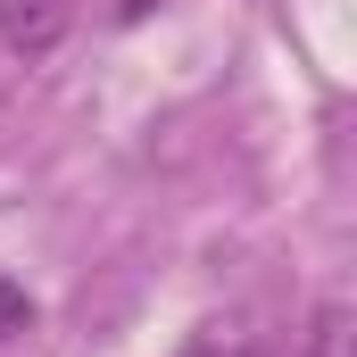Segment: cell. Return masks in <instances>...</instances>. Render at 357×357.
Listing matches in <instances>:
<instances>
[{
    "mask_svg": "<svg viewBox=\"0 0 357 357\" xmlns=\"http://www.w3.org/2000/svg\"><path fill=\"white\" fill-rule=\"evenodd\" d=\"M0 33H8L17 50H50V42L67 33V8H59V0H0Z\"/></svg>",
    "mask_w": 357,
    "mask_h": 357,
    "instance_id": "6da1fadb",
    "label": "cell"
},
{
    "mask_svg": "<svg viewBox=\"0 0 357 357\" xmlns=\"http://www.w3.org/2000/svg\"><path fill=\"white\" fill-rule=\"evenodd\" d=\"M357 316L341 307V299H324L316 316H307V333H291V357H357Z\"/></svg>",
    "mask_w": 357,
    "mask_h": 357,
    "instance_id": "7a4b0ae2",
    "label": "cell"
},
{
    "mask_svg": "<svg viewBox=\"0 0 357 357\" xmlns=\"http://www.w3.org/2000/svg\"><path fill=\"white\" fill-rule=\"evenodd\" d=\"M183 357H258V349H250V333H241V324H199Z\"/></svg>",
    "mask_w": 357,
    "mask_h": 357,
    "instance_id": "3957f363",
    "label": "cell"
}]
</instances>
